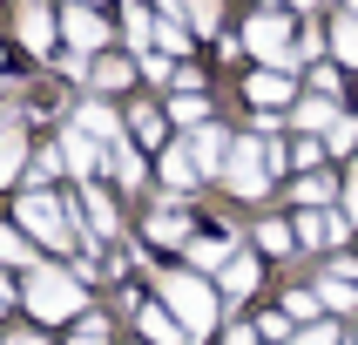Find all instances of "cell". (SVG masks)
Returning <instances> with one entry per match:
<instances>
[{"mask_svg":"<svg viewBox=\"0 0 358 345\" xmlns=\"http://www.w3.org/2000/svg\"><path fill=\"white\" fill-rule=\"evenodd\" d=\"M149 34H156V27H149V14H142V7H129V41H136V48H142V41H149Z\"/></svg>","mask_w":358,"mask_h":345,"instance_id":"d4e9b609","label":"cell"},{"mask_svg":"<svg viewBox=\"0 0 358 345\" xmlns=\"http://www.w3.org/2000/svg\"><path fill=\"white\" fill-rule=\"evenodd\" d=\"M331 41H338V55H345V61L358 68V20H352V14L338 20V34H331Z\"/></svg>","mask_w":358,"mask_h":345,"instance_id":"e0dca14e","label":"cell"},{"mask_svg":"<svg viewBox=\"0 0 358 345\" xmlns=\"http://www.w3.org/2000/svg\"><path fill=\"white\" fill-rule=\"evenodd\" d=\"M149 230H156V237H182V217H176V210H156V223H149Z\"/></svg>","mask_w":358,"mask_h":345,"instance_id":"603a6c76","label":"cell"},{"mask_svg":"<svg viewBox=\"0 0 358 345\" xmlns=\"http://www.w3.org/2000/svg\"><path fill=\"white\" fill-rule=\"evenodd\" d=\"M20 223H27L34 237H48V244H68V217H61L55 197H20Z\"/></svg>","mask_w":358,"mask_h":345,"instance_id":"277c9868","label":"cell"},{"mask_svg":"<svg viewBox=\"0 0 358 345\" xmlns=\"http://www.w3.org/2000/svg\"><path fill=\"white\" fill-rule=\"evenodd\" d=\"M75 345H108V332H101V318H88V325H81V332H75Z\"/></svg>","mask_w":358,"mask_h":345,"instance_id":"83f0119b","label":"cell"},{"mask_svg":"<svg viewBox=\"0 0 358 345\" xmlns=\"http://www.w3.org/2000/svg\"><path fill=\"white\" fill-rule=\"evenodd\" d=\"M61 34L75 41V55H95L101 41H108V27H101V14H88V7H81V0H75V7L61 14Z\"/></svg>","mask_w":358,"mask_h":345,"instance_id":"5b68a950","label":"cell"},{"mask_svg":"<svg viewBox=\"0 0 358 345\" xmlns=\"http://www.w3.org/2000/svg\"><path fill=\"white\" fill-rule=\"evenodd\" d=\"M95 81H101V88H122V81H129V61H101Z\"/></svg>","mask_w":358,"mask_h":345,"instance_id":"7402d4cb","label":"cell"},{"mask_svg":"<svg viewBox=\"0 0 358 345\" xmlns=\"http://www.w3.org/2000/svg\"><path fill=\"white\" fill-rule=\"evenodd\" d=\"M189 149H196V162H203V169H217V162H223V149H230V142H223V129H203V136L189 142Z\"/></svg>","mask_w":358,"mask_h":345,"instance_id":"8fae6325","label":"cell"},{"mask_svg":"<svg viewBox=\"0 0 358 345\" xmlns=\"http://www.w3.org/2000/svg\"><path fill=\"white\" fill-rule=\"evenodd\" d=\"M162 298H169V311L182 318L189 339H203V332L217 325V298H210V284H196V278H162Z\"/></svg>","mask_w":358,"mask_h":345,"instance_id":"7a4b0ae2","label":"cell"},{"mask_svg":"<svg viewBox=\"0 0 358 345\" xmlns=\"http://www.w3.org/2000/svg\"><path fill=\"white\" fill-rule=\"evenodd\" d=\"M14 345H41V339H14Z\"/></svg>","mask_w":358,"mask_h":345,"instance_id":"4dcf8cb0","label":"cell"},{"mask_svg":"<svg viewBox=\"0 0 358 345\" xmlns=\"http://www.w3.org/2000/svg\"><path fill=\"white\" fill-rule=\"evenodd\" d=\"M0 311H7V284H0Z\"/></svg>","mask_w":358,"mask_h":345,"instance_id":"f546056e","label":"cell"},{"mask_svg":"<svg viewBox=\"0 0 358 345\" xmlns=\"http://www.w3.org/2000/svg\"><path fill=\"white\" fill-rule=\"evenodd\" d=\"M0 264H34V251H27L14 230H0Z\"/></svg>","mask_w":358,"mask_h":345,"instance_id":"ffe728a7","label":"cell"},{"mask_svg":"<svg viewBox=\"0 0 358 345\" xmlns=\"http://www.w3.org/2000/svg\"><path fill=\"white\" fill-rule=\"evenodd\" d=\"M95 162H101L95 142H88V136H68V169H95Z\"/></svg>","mask_w":358,"mask_h":345,"instance_id":"5bb4252c","label":"cell"},{"mask_svg":"<svg viewBox=\"0 0 358 345\" xmlns=\"http://www.w3.org/2000/svg\"><path fill=\"white\" fill-rule=\"evenodd\" d=\"M250 95H257L264 108H271V101H284L291 88H284V75H257V81H250Z\"/></svg>","mask_w":358,"mask_h":345,"instance_id":"2e32d148","label":"cell"},{"mask_svg":"<svg viewBox=\"0 0 358 345\" xmlns=\"http://www.w3.org/2000/svg\"><path fill=\"white\" fill-rule=\"evenodd\" d=\"M243 48H250L257 61H271V68H291V61H298L291 27H284L278 14H257V20H250V27H243Z\"/></svg>","mask_w":358,"mask_h":345,"instance_id":"3957f363","label":"cell"},{"mask_svg":"<svg viewBox=\"0 0 358 345\" xmlns=\"http://www.w3.org/2000/svg\"><path fill=\"white\" fill-rule=\"evenodd\" d=\"M196 169H203L196 149H169V156H162V176L176 183V190H182V183H196Z\"/></svg>","mask_w":358,"mask_h":345,"instance_id":"30bf717a","label":"cell"},{"mask_svg":"<svg viewBox=\"0 0 358 345\" xmlns=\"http://www.w3.org/2000/svg\"><path fill=\"white\" fill-rule=\"evenodd\" d=\"M223 291L250 298V291H257V264H250V258H230V264H223Z\"/></svg>","mask_w":358,"mask_h":345,"instance_id":"9c48e42d","label":"cell"},{"mask_svg":"<svg viewBox=\"0 0 358 345\" xmlns=\"http://www.w3.org/2000/svg\"><path fill=\"white\" fill-rule=\"evenodd\" d=\"M189 258H196V271H217V264H223V244H196Z\"/></svg>","mask_w":358,"mask_h":345,"instance_id":"cb8c5ba5","label":"cell"},{"mask_svg":"<svg viewBox=\"0 0 358 345\" xmlns=\"http://www.w3.org/2000/svg\"><path fill=\"white\" fill-rule=\"evenodd\" d=\"M48 34H55L48 7H41V0H20V41H27V48H48Z\"/></svg>","mask_w":358,"mask_h":345,"instance_id":"52a82bcc","label":"cell"},{"mask_svg":"<svg viewBox=\"0 0 358 345\" xmlns=\"http://www.w3.org/2000/svg\"><path fill=\"white\" fill-rule=\"evenodd\" d=\"M88 210H95L101 230H115V203H108V197H88Z\"/></svg>","mask_w":358,"mask_h":345,"instance_id":"4316f807","label":"cell"},{"mask_svg":"<svg viewBox=\"0 0 358 345\" xmlns=\"http://www.w3.org/2000/svg\"><path fill=\"white\" fill-rule=\"evenodd\" d=\"M156 41H162V48H169V55H189V27H182L176 14H169V20H162V27H156Z\"/></svg>","mask_w":358,"mask_h":345,"instance_id":"4fadbf2b","label":"cell"},{"mask_svg":"<svg viewBox=\"0 0 358 345\" xmlns=\"http://www.w3.org/2000/svg\"><path fill=\"white\" fill-rule=\"evenodd\" d=\"M14 169H20V136L7 129V136H0V183L14 176Z\"/></svg>","mask_w":358,"mask_h":345,"instance_id":"d6986e66","label":"cell"},{"mask_svg":"<svg viewBox=\"0 0 358 345\" xmlns=\"http://www.w3.org/2000/svg\"><path fill=\"white\" fill-rule=\"evenodd\" d=\"M81 136H108L115 142V115H108V108H81Z\"/></svg>","mask_w":358,"mask_h":345,"instance_id":"9a60e30c","label":"cell"},{"mask_svg":"<svg viewBox=\"0 0 358 345\" xmlns=\"http://www.w3.org/2000/svg\"><path fill=\"white\" fill-rule=\"evenodd\" d=\"M230 190H243V197H257V190H264L257 142H230Z\"/></svg>","mask_w":358,"mask_h":345,"instance_id":"8992f818","label":"cell"},{"mask_svg":"<svg viewBox=\"0 0 358 345\" xmlns=\"http://www.w3.org/2000/svg\"><path fill=\"white\" fill-rule=\"evenodd\" d=\"M298 237H304V244H338V237H345V223H331V217H304V223H298Z\"/></svg>","mask_w":358,"mask_h":345,"instance_id":"7c38bea8","label":"cell"},{"mask_svg":"<svg viewBox=\"0 0 358 345\" xmlns=\"http://www.w3.org/2000/svg\"><path fill=\"white\" fill-rule=\"evenodd\" d=\"M142 332H149L156 345H176V339H189V332H182V318H169L162 304H156V311H142Z\"/></svg>","mask_w":358,"mask_h":345,"instance_id":"ba28073f","label":"cell"},{"mask_svg":"<svg viewBox=\"0 0 358 345\" xmlns=\"http://www.w3.org/2000/svg\"><path fill=\"white\" fill-rule=\"evenodd\" d=\"M27 304H34V318H75L81 311V284L68 278V271L34 264V271H27Z\"/></svg>","mask_w":358,"mask_h":345,"instance_id":"6da1fadb","label":"cell"},{"mask_svg":"<svg viewBox=\"0 0 358 345\" xmlns=\"http://www.w3.org/2000/svg\"><path fill=\"white\" fill-rule=\"evenodd\" d=\"M115 176H122V183H142V162L129 156V149H115Z\"/></svg>","mask_w":358,"mask_h":345,"instance_id":"484cf974","label":"cell"},{"mask_svg":"<svg viewBox=\"0 0 358 345\" xmlns=\"http://www.w3.org/2000/svg\"><path fill=\"white\" fill-rule=\"evenodd\" d=\"M176 122H203V95H196V88H182V95H176Z\"/></svg>","mask_w":358,"mask_h":345,"instance_id":"44dd1931","label":"cell"},{"mask_svg":"<svg viewBox=\"0 0 358 345\" xmlns=\"http://www.w3.org/2000/svg\"><path fill=\"white\" fill-rule=\"evenodd\" d=\"M223 345H257V339H250L243 325H230V332H223Z\"/></svg>","mask_w":358,"mask_h":345,"instance_id":"f1b7e54d","label":"cell"},{"mask_svg":"<svg viewBox=\"0 0 358 345\" xmlns=\"http://www.w3.org/2000/svg\"><path fill=\"white\" fill-rule=\"evenodd\" d=\"M298 122H304V129H331L338 115H331V101H304V108H298Z\"/></svg>","mask_w":358,"mask_h":345,"instance_id":"ac0fdd59","label":"cell"}]
</instances>
